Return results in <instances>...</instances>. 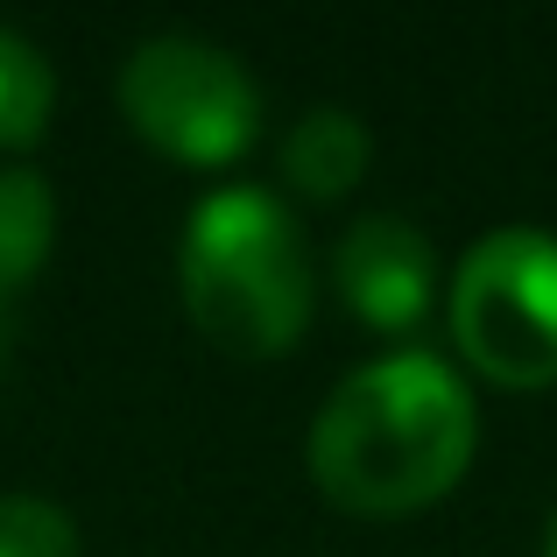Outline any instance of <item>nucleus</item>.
<instances>
[{
	"label": "nucleus",
	"instance_id": "1",
	"mask_svg": "<svg viewBox=\"0 0 557 557\" xmlns=\"http://www.w3.org/2000/svg\"><path fill=\"white\" fill-rule=\"evenodd\" d=\"M473 395L437 354H388L346 374L311 423V480L346 516H417L473 459Z\"/></svg>",
	"mask_w": 557,
	"mask_h": 557
},
{
	"label": "nucleus",
	"instance_id": "2",
	"mask_svg": "<svg viewBox=\"0 0 557 557\" xmlns=\"http://www.w3.org/2000/svg\"><path fill=\"white\" fill-rule=\"evenodd\" d=\"M184 311L212 346L240 360H275L311 325V255L283 198L233 184L198 198L184 226Z\"/></svg>",
	"mask_w": 557,
	"mask_h": 557
},
{
	"label": "nucleus",
	"instance_id": "3",
	"mask_svg": "<svg viewBox=\"0 0 557 557\" xmlns=\"http://www.w3.org/2000/svg\"><path fill=\"white\" fill-rule=\"evenodd\" d=\"M451 339L502 388L557 381V240L536 226H502L451 275Z\"/></svg>",
	"mask_w": 557,
	"mask_h": 557
},
{
	"label": "nucleus",
	"instance_id": "4",
	"mask_svg": "<svg viewBox=\"0 0 557 557\" xmlns=\"http://www.w3.org/2000/svg\"><path fill=\"white\" fill-rule=\"evenodd\" d=\"M121 113L149 149L177 163H233L261 135V99L255 78L226 50L198 36H149L121 71Z\"/></svg>",
	"mask_w": 557,
	"mask_h": 557
},
{
	"label": "nucleus",
	"instance_id": "5",
	"mask_svg": "<svg viewBox=\"0 0 557 557\" xmlns=\"http://www.w3.org/2000/svg\"><path fill=\"white\" fill-rule=\"evenodd\" d=\"M332 275H339L346 311L374 332H417L431 318V289H437L431 240L395 212H374L360 226H346L339 255H332Z\"/></svg>",
	"mask_w": 557,
	"mask_h": 557
},
{
	"label": "nucleus",
	"instance_id": "6",
	"mask_svg": "<svg viewBox=\"0 0 557 557\" xmlns=\"http://www.w3.org/2000/svg\"><path fill=\"white\" fill-rule=\"evenodd\" d=\"M368 149H374L368 127L346 107H318L283 135V177L304 198H346L360 184V170H368Z\"/></svg>",
	"mask_w": 557,
	"mask_h": 557
},
{
	"label": "nucleus",
	"instance_id": "7",
	"mask_svg": "<svg viewBox=\"0 0 557 557\" xmlns=\"http://www.w3.org/2000/svg\"><path fill=\"white\" fill-rule=\"evenodd\" d=\"M57 233V198L36 170H0V311L28 289Z\"/></svg>",
	"mask_w": 557,
	"mask_h": 557
},
{
	"label": "nucleus",
	"instance_id": "8",
	"mask_svg": "<svg viewBox=\"0 0 557 557\" xmlns=\"http://www.w3.org/2000/svg\"><path fill=\"white\" fill-rule=\"evenodd\" d=\"M57 78L42 64V50L14 28H0V149H28L50 127Z\"/></svg>",
	"mask_w": 557,
	"mask_h": 557
},
{
	"label": "nucleus",
	"instance_id": "9",
	"mask_svg": "<svg viewBox=\"0 0 557 557\" xmlns=\"http://www.w3.org/2000/svg\"><path fill=\"white\" fill-rule=\"evenodd\" d=\"M0 557H78V530L42 494H0Z\"/></svg>",
	"mask_w": 557,
	"mask_h": 557
},
{
	"label": "nucleus",
	"instance_id": "10",
	"mask_svg": "<svg viewBox=\"0 0 557 557\" xmlns=\"http://www.w3.org/2000/svg\"><path fill=\"white\" fill-rule=\"evenodd\" d=\"M544 557H557V522H550V536H544Z\"/></svg>",
	"mask_w": 557,
	"mask_h": 557
},
{
	"label": "nucleus",
	"instance_id": "11",
	"mask_svg": "<svg viewBox=\"0 0 557 557\" xmlns=\"http://www.w3.org/2000/svg\"><path fill=\"white\" fill-rule=\"evenodd\" d=\"M0 354H8V311H0Z\"/></svg>",
	"mask_w": 557,
	"mask_h": 557
}]
</instances>
